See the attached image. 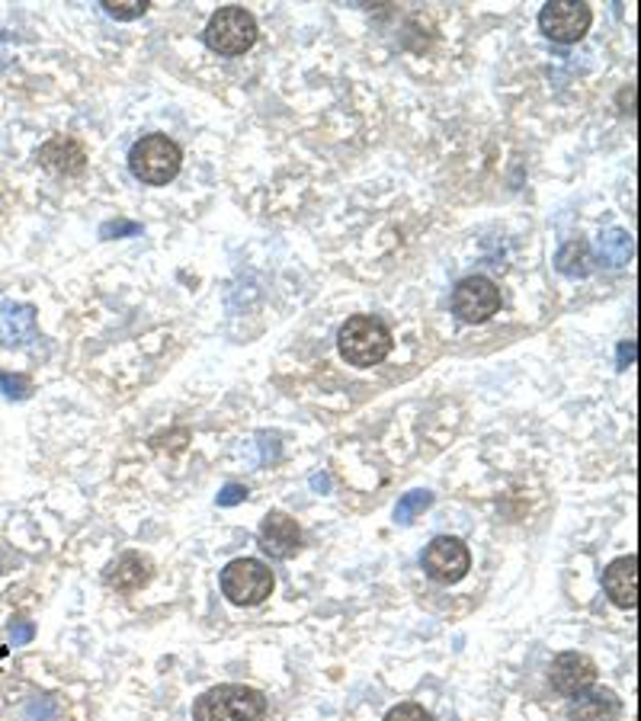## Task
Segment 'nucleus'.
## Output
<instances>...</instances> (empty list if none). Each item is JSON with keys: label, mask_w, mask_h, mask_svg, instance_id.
Instances as JSON below:
<instances>
[{"label": "nucleus", "mask_w": 641, "mask_h": 721, "mask_svg": "<svg viewBox=\"0 0 641 721\" xmlns=\"http://www.w3.org/2000/svg\"><path fill=\"white\" fill-rule=\"evenodd\" d=\"M267 719V695L253 687L222 683L196 699L193 721H263Z\"/></svg>", "instance_id": "1"}, {"label": "nucleus", "mask_w": 641, "mask_h": 721, "mask_svg": "<svg viewBox=\"0 0 641 721\" xmlns=\"http://www.w3.org/2000/svg\"><path fill=\"white\" fill-rule=\"evenodd\" d=\"M340 357L360 369L379 365L391 353V333L389 328L372 318V314H353L343 328H340Z\"/></svg>", "instance_id": "2"}, {"label": "nucleus", "mask_w": 641, "mask_h": 721, "mask_svg": "<svg viewBox=\"0 0 641 721\" xmlns=\"http://www.w3.org/2000/svg\"><path fill=\"white\" fill-rule=\"evenodd\" d=\"M180 164H183V151L168 136H144L129 151V167H132L136 180L148 183V187L170 183L180 173Z\"/></svg>", "instance_id": "3"}, {"label": "nucleus", "mask_w": 641, "mask_h": 721, "mask_svg": "<svg viewBox=\"0 0 641 721\" xmlns=\"http://www.w3.org/2000/svg\"><path fill=\"white\" fill-rule=\"evenodd\" d=\"M253 42H257V20L244 7H222L206 27V46L216 56H244V52H251Z\"/></svg>", "instance_id": "4"}, {"label": "nucleus", "mask_w": 641, "mask_h": 721, "mask_svg": "<svg viewBox=\"0 0 641 721\" xmlns=\"http://www.w3.org/2000/svg\"><path fill=\"white\" fill-rule=\"evenodd\" d=\"M273 583V571L257 558H234L222 571V593L234 607H260Z\"/></svg>", "instance_id": "5"}, {"label": "nucleus", "mask_w": 641, "mask_h": 721, "mask_svg": "<svg viewBox=\"0 0 641 721\" xmlns=\"http://www.w3.org/2000/svg\"><path fill=\"white\" fill-rule=\"evenodd\" d=\"M593 23V13L590 7L581 3V0H552L542 7L539 13V27L542 32L552 39V42H561V46H574L581 42L587 36V29Z\"/></svg>", "instance_id": "6"}, {"label": "nucleus", "mask_w": 641, "mask_h": 721, "mask_svg": "<svg viewBox=\"0 0 641 721\" xmlns=\"http://www.w3.org/2000/svg\"><path fill=\"white\" fill-rule=\"evenodd\" d=\"M452 311L465 324H484L501 311V289L488 277H465L452 289Z\"/></svg>", "instance_id": "7"}, {"label": "nucleus", "mask_w": 641, "mask_h": 721, "mask_svg": "<svg viewBox=\"0 0 641 721\" xmlns=\"http://www.w3.org/2000/svg\"><path fill=\"white\" fill-rule=\"evenodd\" d=\"M420 564H423V571H427L433 581L455 583L469 574L472 555H469L465 542H459V539H452V535H440V539H433V542L423 549Z\"/></svg>", "instance_id": "8"}, {"label": "nucleus", "mask_w": 641, "mask_h": 721, "mask_svg": "<svg viewBox=\"0 0 641 721\" xmlns=\"http://www.w3.org/2000/svg\"><path fill=\"white\" fill-rule=\"evenodd\" d=\"M549 680L555 687V693L561 695H578L593 687L597 680V664L587 658V654H578V651H564L558 654L552 661V670H549Z\"/></svg>", "instance_id": "9"}, {"label": "nucleus", "mask_w": 641, "mask_h": 721, "mask_svg": "<svg viewBox=\"0 0 641 721\" xmlns=\"http://www.w3.org/2000/svg\"><path fill=\"white\" fill-rule=\"evenodd\" d=\"M39 164L58 177H78L87 167V148L74 136H56L39 148Z\"/></svg>", "instance_id": "10"}, {"label": "nucleus", "mask_w": 641, "mask_h": 721, "mask_svg": "<svg viewBox=\"0 0 641 721\" xmlns=\"http://www.w3.org/2000/svg\"><path fill=\"white\" fill-rule=\"evenodd\" d=\"M603 590L615 607L635 610L639 607V558H615L613 564L603 571Z\"/></svg>", "instance_id": "11"}, {"label": "nucleus", "mask_w": 641, "mask_h": 721, "mask_svg": "<svg viewBox=\"0 0 641 721\" xmlns=\"http://www.w3.org/2000/svg\"><path fill=\"white\" fill-rule=\"evenodd\" d=\"M260 549L270 558H292L302 549V529L286 513H270L260 523Z\"/></svg>", "instance_id": "12"}, {"label": "nucleus", "mask_w": 641, "mask_h": 721, "mask_svg": "<svg viewBox=\"0 0 641 721\" xmlns=\"http://www.w3.org/2000/svg\"><path fill=\"white\" fill-rule=\"evenodd\" d=\"M568 715L571 721H615L622 715V702L613 690H584L571 695Z\"/></svg>", "instance_id": "13"}, {"label": "nucleus", "mask_w": 641, "mask_h": 721, "mask_svg": "<svg viewBox=\"0 0 641 721\" xmlns=\"http://www.w3.org/2000/svg\"><path fill=\"white\" fill-rule=\"evenodd\" d=\"M151 574H154L151 558L141 555V552H126L107 568V583L119 593H136L139 587L151 581Z\"/></svg>", "instance_id": "14"}, {"label": "nucleus", "mask_w": 641, "mask_h": 721, "mask_svg": "<svg viewBox=\"0 0 641 721\" xmlns=\"http://www.w3.org/2000/svg\"><path fill=\"white\" fill-rule=\"evenodd\" d=\"M36 337V311L29 306L0 311V347H23Z\"/></svg>", "instance_id": "15"}, {"label": "nucleus", "mask_w": 641, "mask_h": 721, "mask_svg": "<svg viewBox=\"0 0 641 721\" xmlns=\"http://www.w3.org/2000/svg\"><path fill=\"white\" fill-rule=\"evenodd\" d=\"M597 250L607 267H625L632 260V238L622 228H610L597 238Z\"/></svg>", "instance_id": "16"}, {"label": "nucleus", "mask_w": 641, "mask_h": 721, "mask_svg": "<svg viewBox=\"0 0 641 721\" xmlns=\"http://www.w3.org/2000/svg\"><path fill=\"white\" fill-rule=\"evenodd\" d=\"M555 267L558 273H564V277H590L593 273V257H590V248H587L584 241H571V244H564V248L558 250L555 257Z\"/></svg>", "instance_id": "17"}, {"label": "nucleus", "mask_w": 641, "mask_h": 721, "mask_svg": "<svg viewBox=\"0 0 641 721\" xmlns=\"http://www.w3.org/2000/svg\"><path fill=\"white\" fill-rule=\"evenodd\" d=\"M430 503H433V494H430V491H411V494H404V498L398 500V507H394V523L411 527L414 517L423 513Z\"/></svg>", "instance_id": "18"}, {"label": "nucleus", "mask_w": 641, "mask_h": 721, "mask_svg": "<svg viewBox=\"0 0 641 721\" xmlns=\"http://www.w3.org/2000/svg\"><path fill=\"white\" fill-rule=\"evenodd\" d=\"M103 10L116 17V20H139L148 13V0H126V3H116V0H103Z\"/></svg>", "instance_id": "19"}, {"label": "nucleus", "mask_w": 641, "mask_h": 721, "mask_svg": "<svg viewBox=\"0 0 641 721\" xmlns=\"http://www.w3.org/2000/svg\"><path fill=\"white\" fill-rule=\"evenodd\" d=\"M0 389L7 398L13 401H23L32 394V379L29 375H10V372H0Z\"/></svg>", "instance_id": "20"}, {"label": "nucleus", "mask_w": 641, "mask_h": 721, "mask_svg": "<svg viewBox=\"0 0 641 721\" xmlns=\"http://www.w3.org/2000/svg\"><path fill=\"white\" fill-rule=\"evenodd\" d=\"M385 721H433V715L418 702H401L385 715Z\"/></svg>", "instance_id": "21"}, {"label": "nucleus", "mask_w": 641, "mask_h": 721, "mask_svg": "<svg viewBox=\"0 0 641 721\" xmlns=\"http://www.w3.org/2000/svg\"><path fill=\"white\" fill-rule=\"evenodd\" d=\"M32 635H36V625L29 619H13V625H10V641L13 644H29Z\"/></svg>", "instance_id": "22"}, {"label": "nucleus", "mask_w": 641, "mask_h": 721, "mask_svg": "<svg viewBox=\"0 0 641 721\" xmlns=\"http://www.w3.org/2000/svg\"><path fill=\"white\" fill-rule=\"evenodd\" d=\"M244 498H248L244 484H228L222 494H219V507H234V503H241Z\"/></svg>", "instance_id": "23"}, {"label": "nucleus", "mask_w": 641, "mask_h": 721, "mask_svg": "<svg viewBox=\"0 0 641 721\" xmlns=\"http://www.w3.org/2000/svg\"><path fill=\"white\" fill-rule=\"evenodd\" d=\"M112 231H126V234H139V224H136V222H112V224H103V238H112Z\"/></svg>", "instance_id": "24"}, {"label": "nucleus", "mask_w": 641, "mask_h": 721, "mask_svg": "<svg viewBox=\"0 0 641 721\" xmlns=\"http://www.w3.org/2000/svg\"><path fill=\"white\" fill-rule=\"evenodd\" d=\"M619 357H622V362H619L622 369L632 365V360H635V343H619Z\"/></svg>", "instance_id": "25"}, {"label": "nucleus", "mask_w": 641, "mask_h": 721, "mask_svg": "<svg viewBox=\"0 0 641 721\" xmlns=\"http://www.w3.org/2000/svg\"><path fill=\"white\" fill-rule=\"evenodd\" d=\"M311 484H314V488H328V478H321V474H314V478H311Z\"/></svg>", "instance_id": "26"}, {"label": "nucleus", "mask_w": 641, "mask_h": 721, "mask_svg": "<svg viewBox=\"0 0 641 721\" xmlns=\"http://www.w3.org/2000/svg\"><path fill=\"white\" fill-rule=\"evenodd\" d=\"M3 654H7V648H0V658H3Z\"/></svg>", "instance_id": "27"}]
</instances>
